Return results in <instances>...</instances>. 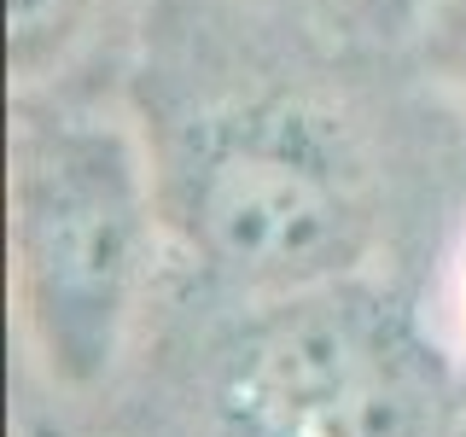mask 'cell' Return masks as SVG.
<instances>
[{"label":"cell","mask_w":466,"mask_h":437,"mask_svg":"<svg viewBox=\"0 0 466 437\" xmlns=\"http://www.w3.org/2000/svg\"><path fill=\"white\" fill-rule=\"evenodd\" d=\"M123 437H466V397L379 274L286 298L187 303L116 379Z\"/></svg>","instance_id":"cell-1"},{"label":"cell","mask_w":466,"mask_h":437,"mask_svg":"<svg viewBox=\"0 0 466 437\" xmlns=\"http://www.w3.org/2000/svg\"><path fill=\"white\" fill-rule=\"evenodd\" d=\"M169 257L216 298H286L379 274L385 187L356 117L251 82L146 111Z\"/></svg>","instance_id":"cell-2"},{"label":"cell","mask_w":466,"mask_h":437,"mask_svg":"<svg viewBox=\"0 0 466 437\" xmlns=\"http://www.w3.org/2000/svg\"><path fill=\"white\" fill-rule=\"evenodd\" d=\"M12 303L53 397H111L135 361L169 233L146 128L47 94L12 99Z\"/></svg>","instance_id":"cell-3"},{"label":"cell","mask_w":466,"mask_h":437,"mask_svg":"<svg viewBox=\"0 0 466 437\" xmlns=\"http://www.w3.org/2000/svg\"><path fill=\"white\" fill-rule=\"evenodd\" d=\"M99 0H6V76L12 94H41L76 65Z\"/></svg>","instance_id":"cell-4"},{"label":"cell","mask_w":466,"mask_h":437,"mask_svg":"<svg viewBox=\"0 0 466 437\" xmlns=\"http://www.w3.org/2000/svg\"><path fill=\"white\" fill-rule=\"evenodd\" d=\"M420 58L431 82L466 106V0H426L420 12Z\"/></svg>","instance_id":"cell-5"},{"label":"cell","mask_w":466,"mask_h":437,"mask_svg":"<svg viewBox=\"0 0 466 437\" xmlns=\"http://www.w3.org/2000/svg\"><path fill=\"white\" fill-rule=\"evenodd\" d=\"M455 332H461V350H466V257L455 269Z\"/></svg>","instance_id":"cell-6"}]
</instances>
